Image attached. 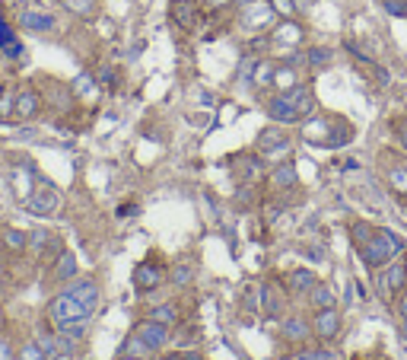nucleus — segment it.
Listing matches in <instances>:
<instances>
[{"instance_id": "nucleus-1", "label": "nucleus", "mask_w": 407, "mask_h": 360, "mask_svg": "<svg viewBox=\"0 0 407 360\" xmlns=\"http://www.w3.org/2000/svg\"><path fill=\"white\" fill-rule=\"evenodd\" d=\"M99 300H102L99 284L95 281H76L51 300V319H54V325H64V322H83V319H89V315L95 313Z\"/></svg>"}, {"instance_id": "nucleus-2", "label": "nucleus", "mask_w": 407, "mask_h": 360, "mask_svg": "<svg viewBox=\"0 0 407 360\" xmlns=\"http://www.w3.org/2000/svg\"><path fill=\"white\" fill-rule=\"evenodd\" d=\"M356 255H360V262L366 265L369 271H379L382 265H388L391 258L404 255V243H401L391 230H379V226H375L372 236L362 245H356Z\"/></svg>"}, {"instance_id": "nucleus-3", "label": "nucleus", "mask_w": 407, "mask_h": 360, "mask_svg": "<svg viewBox=\"0 0 407 360\" xmlns=\"http://www.w3.org/2000/svg\"><path fill=\"white\" fill-rule=\"evenodd\" d=\"M407 290V265L401 258H391L375 271V294L382 303H394Z\"/></svg>"}, {"instance_id": "nucleus-4", "label": "nucleus", "mask_w": 407, "mask_h": 360, "mask_svg": "<svg viewBox=\"0 0 407 360\" xmlns=\"http://www.w3.org/2000/svg\"><path fill=\"white\" fill-rule=\"evenodd\" d=\"M254 150H258L264 160H286L293 153V137L286 134V124H271L254 137Z\"/></svg>"}, {"instance_id": "nucleus-5", "label": "nucleus", "mask_w": 407, "mask_h": 360, "mask_svg": "<svg viewBox=\"0 0 407 360\" xmlns=\"http://www.w3.org/2000/svg\"><path fill=\"white\" fill-rule=\"evenodd\" d=\"M258 300H261V313L267 315V319H283L286 309H290V294H286V287L277 281V277H267V281H261V290H258Z\"/></svg>"}, {"instance_id": "nucleus-6", "label": "nucleus", "mask_w": 407, "mask_h": 360, "mask_svg": "<svg viewBox=\"0 0 407 360\" xmlns=\"http://www.w3.org/2000/svg\"><path fill=\"white\" fill-rule=\"evenodd\" d=\"M341 332H343V319H341V313H337L334 306L315 309V315H312V338L331 344V341L341 338Z\"/></svg>"}, {"instance_id": "nucleus-7", "label": "nucleus", "mask_w": 407, "mask_h": 360, "mask_svg": "<svg viewBox=\"0 0 407 360\" xmlns=\"http://www.w3.org/2000/svg\"><path fill=\"white\" fill-rule=\"evenodd\" d=\"M25 207H29V214H35V217H51V214L61 207V192H57L54 185H48V182H38L35 192L25 198Z\"/></svg>"}, {"instance_id": "nucleus-8", "label": "nucleus", "mask_w": 407, "mask_h": 360, "mask_svg": "<svg viewBox=\"0 0 407 360\" xmlns=\"http://www.w3.org/2000/svg\"><path fill=\"white\" fill-rule=\"evenodd\" d=\"M201 0H172L169 4V20L175 23V29L182 33H194L201 23Z\"/></svg>"}, {"instance_id": "nucleus-9", "label": "nucleus", "mask_w": 407, "mask_h": 360, "mask_svg": "<svg viewBox=\"0 0 407 360\" xmlns=\"http://www.w3.org/2000/svg\"><path fill=\"white\" fill-rule=\"evenodd\" d=\"M273 16H277V10L267 0H258V4L242 7V26L248 33H267V29H273Z\"/></svg>"}, {"instance_id": "nucleus-10", "label": "nucleus", "mask_w": 407, "mask_h": 360, "mask_svg": "<svg viewBox=\"0 0 407 360\" xmlns=\"http://www.w3.org/2000/svg\"><path fill=\"white\" fill-rule=\"evenodd\" d=\"M163 281H165V268L156 258H146V262H140L137 268H134V287H137L140 294H150V290L163 287Z\"/></svg>"}, {"instance_id": "nucleus-11", "label": "nucleus", "mask_w": 407, "mask_h": 360, "mask_svg": "<svg viewBox=\"0 0 407 360\" xmlns=\"http://www.w3.org/2000/svg\"><path fill=\"white\" fill-rule=\"evenodd\" d=\"M134 335H137V338L143 341V344L150 347V351H163V347L169 344V338H172V328L146 315V319L137 322V332H134Z\"/></svg>"}, {"instance_id": "nucleus-12", "label": "nucleus", "mask_w": 407, "mask_h": 360, "mask_svg": "<svg viewBox=\"0 0 407 360\" xmlns=\"http://www.w3.org/2000/svg\"><path fill=\"white\" fill-rule=\"evenodd\" d=\"M302 39H305L302 26H296L290 16L280 20V23H273V29H271V42H273V45H280L283 52H296V48L302 45Z\"/></svg>"}, {"instance_id": "nucleus-13", "label": "nucleus", "mask_w": 407, "mask_h": 360, "mask_svg": "<svg viewBox=\"0 0 407 360\" xmlns=\"http://www.w3.org/2000/svg\"><path fill=\"white\" fill-rule=\"evenodd\" d=\"M264 112H267V118H271L273 124H296V122H302L299 112H296V105H293V99L286 96V93H277V96L267 99Z\"/></svg>"}, {"instance_id": "nucleus-14", "label": "nucleus", "mask_w": 407, "mask_h": 360, "mask_svg": "<svg viewBox=\"0 0 407 360\" xmlns=\"http://www.w3.org/2000/svg\"><path fill=\"white\" fill-rule=\"evenodd\" d=\"M280 338L290 344H305L312 338V322H305V315H283L280 319Z\"/></svg>"}, {"instance_id": "nucleus-15", "label": "nucleus", "mask_w": 407, "mask_h": 360, "mask_svg": "<svg viewBox=\"0 0 407 360\" xmlns=\"http://www.w3.org/2000/svg\"><path fill=\"white\" fill-rule=\"evenodd\" d=\"M315 281H318V274L312 268H293L290 274L283 277V287L290 296H305L312 287H315Z\"/></svg>"}, {"instance_id": "nucleus-16", "label": "nucleus", "mask_w": 407, "mask_h": 360, "mask_svg": "<svg viewBox=\"0 0 407 360\" xmlns=\"http://www.w3.org/2000/svg\"><path fill=\"white\" fill-rule=\"evenodd\" d=\"M267 185L273 188V192H290V188L299 185V175H296V166H293L290 160L277 163V166L267 173Z\"/></svg>"}, {"instance_id": "nucleus-17", "label": "nucleus", "mask_w": 407, "mask_h": 360, "mask_svg": "<svg viewBox=\"0 0 407 360\" xmlns=\"http://www.w3.org/2000/svg\"><path fill=\"white\" fill-rule=\"evenodd\" d=\"M38 109H42V96H38L35 90H19L16 96H13V115H16L19 122L35 118Z\"/></svg>"}, {"instance_id": "nucleus-18", "label": "nucleus", "mask_w": 407, "mask_h": 360, "mask_svg": "<svg viewBox=\"0 0 407 360\" xmlns=\"http://www.w3.org/2000/svg\"><path fill=\"white\" fill-rule=\"evenodd\" d=\"M286 96L293 99V105H296L299 118H309V115H315L318 103H315V93H312V86H309V83H302V80H299V83L293 86V90H286Z\"/></svg>"}, {"instance_id": "nucleus-19", "label": "nucleus", "mask_w": 407, "mask_h": 360, "mask_svg": "<svg viewBox=\"0 0 407 360\" xmlns=\"http://www.w3.org/2000/svg\"><path fill=\"white\" fill-rule=\"evenodd\" d=\"M19 26L23 29H32V33H51L57 26V20L45 10H23L19 13Z\"/></svg>"}, {"instance_id": "nucleus-20", "label": "nucleus", "mask_w": 407, "mask_h": 360, "mask_svg": "<svg viewBox=\"0 0 407 360\" xmlns=\"http://www.w3.org/2000/svg\"><path fill=\"white\" fill-rule=\"evenodd\" d=\"M261 153H245V156H235L232 166H235V179L239 182H254L261 175Z\"/></svg>"}, {"instance_id": "nucleus-21", "label": "nucleus", "mask_w": 407, "mask_h": 360, "mask_svg": "<svg viewBox=\"0 0 407 360\" xmlns=\"http://www.w3.org/2000/svg\"><path fill=\"white\" fill-rule=\"evenodd\" d=\"M305 303H309L312 309H331V306H334V287H331L328 281H322V277H318L315 287L305 294Z\"/></svg>"}, {"instance_id": "nucleus-22", "label": "nucleus", "mask_w": 407, "mask_h": 360, "mask_svg": "<svg viewBox=\"0 0 407 360\" xmlns=\"http://www.w3.org/2000/svg\"><path fill=\"white\" fill-rule=\"evenodd\" d=\"M385 179H388V188H391L394 194L407 198V160H394V163H388Z\"/></svg>"}, {"instance_id": "nucleus-23", "label": "nucleus", "mask_w": 407, "mask_h": 360, "mask_svg": "<svg viewBox=\"0 0 407 360\" xmlns=\"http://www.w3.org/2000/svg\"><path fill=\"white\" fill-rule=\"evenodd\" d=\"M146 315L156 319V322H163V325H169V328H175L178 322H182V309H178V303H159V306H153Z\"/></svg>"}, {"instance_id": "nucleus-24", "label": "nucleus", "mask_w": 407, "mask_h": 360, "mask_svg": "<svg viewBox=\"0 0 407 360\" xmlns=\"http://www.w3.org/2000/svg\"><path fill=\"white\" fill-rule=\"evenodd\" d=\"M0 243H4V249H10V252H25L29 249V233L4 226V230H0Z\"/></svg>"}, {"instance_id": "nucleus-25", "label": "nucleus", "mask_w": 407, "mask_h": 360, "mask_svg": "<svg viewBox=\"0 0 407 360\" xmlns=\"http://www.w3.org/2000/svg\"><path fill=\"white\" fill-rule=\"evenodd\" d=\"M296 360H341L337 357V351H331L328 344H324V341H318V344H302L296 351Z\"/></svg>"}, {"instance_id": "nucleus-26", "label": "nucleus", "mask_w": 407, "mask_h": 360, "mask_svg": "<svg viewBox=\"0 0 407 360\" xmlns=\"http://www.w3.org/2000/svg\"><path fill=\"white\" fill-rule=\"evenodd\" d=\"M0 52L4 54H10V58H16L19 52H23V45H19V39L13 35V26L0 16Z\"/></svg>"}, {"instance_id": "nucleus-27", "label": "nucleus", "mask_w": 407, "mask_h": 360, "mask_svg": "<svg viewBox=\"0 0 407 360\" xmlns=\"http://www.w3.org/2000/svg\"><path fill=\"white\" fill-rule=\"evenodd\" d=\"M54 277L57 281H70V277H76V255L70 249H64L61 255H57L54 262Z\"/></svg>"}, {"instance_id": "nucleus-28", "label": "nucleus", "mask_w": 407, "mask_h": 360, "mask_svg": "<svg viewBox=\"0 0 407 360\" xmlns=\"http://www.w3.org/2000/svg\"><path fill=\"white\" fill-rule=\"evenodd\" d=\"M273 74H277V61H258L252 74L254 86H273Z\"/></svg>"}, {"instance_id": "nucleus-29", "label": "nucleus", "mask_w": 407, "mask_h": 360, "mask_svg": "<svg viewBox=\"0 0 407 360\" xmlns=\"http://www.w3.org/2000/svg\"><path fill=\"white\" fill-rule=\"evenodd\" d=\"M296 83H299L296 71H293L290 64H277V74H273V86H277L280 93H286V90H293Z\"/></svg>"}, {"instance_id": "nucleus-30", "label": "nucleus", "mask_w": 407, "mask_h": 360, "mask_svg": "<svg viewBox=\"0 0 407 360\" xmlns=\"http://www.w3.org/2000/svg\"><path fill=\"white\" fill-rule=\"evenodd\" d=\"M169 281L175 284V287H188V284L194 281V268H191V262H182V265H175V268L169 271Z\"/></svg>"}, {"instance_id": "nucleus-31", "label": "nucleus", "mask_w": 407, "mask_h": 360, "mask_svg": "<svg viewBox=\"0 0 407 360\" xmlns=\"http://www.w3.org/2000/svg\"><path fill=\"white\" fill-rule=\"evenodd\" d=\"M305 64L309 67H324V64H331V48H309L305 52Z\"/></svg>"}, {"instance_id": "nucleus-32", "label": "nucleus", "mask_w": 407, "mask_h": 360, "mask_svg": "<svg viewBox=\"0 0 407 360\" xmlns=\"http://www.w3.org/2000/svg\"><path fill=\"white\" fill-rule=\"evenodd\" d=\"M121 354H131V357H146V354H150V347H146L137 335H131V338L121 344Z\"/></svg>"}, {"instance_id": "nucleus-33", "label": "nucleus", "mask_w": 407, "mask_h": 360, "mask_svg": "<svg viewBox=\"0 0 407 360\" xmlns=\"http://www.w3.org/2000/svg\"><path fill=\"white\" fill-rule=\"evenodd\" d=\"M64 7L76 16H89L95 10V0H64Z\"/></svg>"}, {"instance_id": "nucleus-34", "label": "nucleus", "mask_w": 407, "mask_h": 360, "mask_svg": "<svg viewBox=\"0 0 407 360\" xmlns=\"http://www.w3.org/2000/svg\"><path fill=\"white\" fill-rule=\"evenodd\" d=\"M73 93H80V96H86V93H89V96H93V93H95V80L89 77V74H80V77H76V83H73Z\"/></svg>"}, {"instance_id": "nucleus-35", "label": "nucleus", "mask_w": 407, "mask_h": 360, "mask_svg": "<svg viewBox=\"0 0 407 360\" xmlns=\"http://www.w3.org/2000/svg\"><path fill=\"white\" fill-rule=\"evenodd\" d=\"M382 10L391 16H407V0H382Z\"/></svg>"}, {"instance_id": "nucleus-36", "label": "nucleus", "mask_w": 407, "mask_h": 360, "mask_svg": "<svg viewBox=\"0 0 407 360\" xmlns=\"http://www.w3.org/2000/svg\"><path fill=\"white\" fill-rule=\"evenodd\" d=\"M391 131H394V137H398L401 150H407V118H394V122H391Z\"/></svg>"}, {"instance_id": "nucleus-37", "label": "nucleus", "mask_w": 407, "mask_h": 360, "mask_svg": "<svg viewBox=\"0 0 407 360\" xmlns=\"http://www.w3.org/2000/svg\"><path fill=\"white\" fill-rule=\"evenodd\" d=\"M19 360H48V354H45L38 344H25L23 351H19Z\"/></svg>"}, {"instance_id": "nucleus-38", "label": "nucleus", "mask_w": 407, "mask_h": 360, "mask_svg": "<svg viewBox=\"0 0 407 360\" xmlns=\"http://www.w3.org/2000/svg\"><path fill=\"white\" fill-rule=\"evenodd\" d=\"M271 7L277 10V13H283V16H293V13H296L293 0H271Z\"/></svg>"}, {"instance_id": "nucleus-39", "label": "nucleus", "mask_w": 407, "mask_h": 360, "mask_svg": "<svg viewBox=\"0 0 407 360\" xmlns=\"http://www.w3.org/2000/svg\"><path fill=\"white\" fill-rule=\"evenodd\" d=\"M13 115V93H0V118Z\"/></svg>"}, {"instance_id": "nucleus-40", "label": "nucleus", "mask_w": 407, "mask_h": 360, "mask_svg": "<svg viewBox=\"0 0 407 360\" xmlns=\"http://www.w3.org/2000/svg\"><path fill=\"white\" fill-rule=\"evenodd\" d=\"M229 4H235V0H201V7L213 10V13H216V10H223V7H229Z\"/></svg>"}, {"instance_id": "nucleus-41", "label": "nucleus", "mask_w": 407, "mask_h": 360, "mask_svg": "<svg viewBox=\"0 0 407 360\" xmlns=\"http://www.w3.org/2000/svg\"><path fill=\"white\" fill-rule=\"evenodd\" d=\"M394 309H398V315H401V319H407V290L398 296V300H394Z\"/></svg>"}, {"instance_id": "nucleus-42", "label": "nucleus", "mask_w": 407, "mask_h": 360, "mask_svg": "<svg viewBox=\"0 0 407 360\" xmlns=\"http://www.w3.org/2000/svg\"><path fill=\"white\" fill-rule=\"evenodd\" d=\"M99 83L112 86V67H102V71H99Z\"/></svg>"}, {"instance_id": "nucleus-43", "label": "nucleus", "mask_w": 407, "mask_h": 360, "mask_svg": "<svg viewBox=\"0 0 407 360\" xmlns=\"http://www.w3.org/2000/svg\"><path fill=\"white\" fill-rule=\"evenodd\" d=\"M163 360H184V354H182V351H169Z\"/></svg>"}, {"instance_id": "nucleus-44", "label": "nucleus", "mask_w": 407, "mask_h": 360, "mask_svg": "<svg viewBox=\"0 0 407 360\" xmlns=\"http://www.w3.org/2000/svg\"><path fill=\"white\" fill-rule=\"evenodd\" d=\"M401 335H404V341H407V319H401Z\"/></svg>"}, {"instance_id": "nucleus-45", "label": "nucleus", "mask_w": 407, "mask_h": 360, "mask_svg": "<svg viewBox=\"0 0 407 360\" xmlns=\"http://www.w3.org/2000/svg\"><path fill=\"white\" fill-rule=\"evenodd\" d=\"M118 360H146V357H131V354H121Z\"/></svg>"}, {"instance_id": "nucleus-46", "label": "nucleus", "mask_w": 407, "mask_h": 360, "mask_svg": "<svg viewBox=\"0 0 407 360\" xmlns=\"http://www.w3.org/2000/svg\"><path fill=\"white\" fill-rule=\"evenodd\" d=\"M235 4H239V7H248V4H258V0H235Z\"/></svg>"}, {"instance_id": "nucleus-47", "label": "nucleus", "mask_w": 407, "mask_h": 360, "mask_svg": "<svg viewBox=\"0 0 407 360\" xmlns=\"http://www.w3.org/2000/svg\"><path fill=\"white\" fill-rule=\"evenodd\" d=\"M0 360H10V357H6V347L4 344H0Z\"/></svg>"}, {"instance_id": "nucleus-48", "label": "nucleus", "mask_w": 407, "mask_h": 360, "mask_svg": "<svg viewBox=\"0 0 407 360\" xmlns=\"http://www.w3.org/2000/svg\"><path fill=\"white\" fill-rule=\"evenodd\" d=\"M353 360H379V357H353Z\"/></svg>"}, {"instance_id": "nucleus-49", "label": "nucleus", "mask_w": 407, "mask_h": 360, "mask_svg": "<svg viewBox=\"0 0 407 360\" xmlns=\"http://www.w3.org/2000/svg\"><path fill=\"white\" fill-rule=\"evenodd\" d=\"M0 328H4V309H0Z\"/></svg>"}, {"instance_id": "nucleus-50", "label": "nucleus", "mask_w": 407, "mask_h": 360, "mask_svg": "<svg viewBox=\"0 0 407 360\" xmlns=\"http://www.w3.org/2000/svg\"><path fill=\"white\" fill-rule=\"evenodd\" d=\"M401 262H404V265H407V252H404V255H401Z\"/></svg>"}, {"instance_id": "nucleus-51", "label": "nucleus", "mask_w": 407, "mask_h": 360, "mask_svg": "<svg viewBox=\"0 0 407 360\" xmlns=\"http://www.w3.org/2000/svg\"><path fill=\"white\" fill-rule=\"evenodd\" d=\"M0 284H4V268H0Z\"/></svg>"}, {"instance_id": "nucleus-52", "label": "nucleus", "mask_w": 407, "mask_h": 360, "mask_svg": "<svg viewBox=\"0 0 407 360\" xmlns=\"http://www.w3.org/2000/svg\"><path fill=\"white\" fill-rule=\"evenodd\" d=\"M404 156H407V150H404Z\"/></svg>"}]
</instances>
